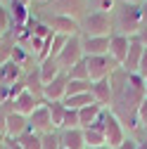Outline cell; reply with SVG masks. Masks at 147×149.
<instances>
[{
	"instance_id": "cell-1",
	"label": "cell",
	"mask_w": 147,
	"mask_h": 149,
	"mask_svg": "<svg viewBox=\"0 0 147 149\" xmlns=\"http://www.w3.org/2000/svg\"><path fill=\"white\" fill-rule=\"evenodd\" d=\"M112 19V31L133 38L138 36L140 26H142V14H140V5H131V3H116L114 10L109 12Z\"/></svg>"
},
{
	"instance_id": "cell-2",
	"label": "cell",
	"mask_w": 147,
	"mask_h": 149,
	"mask_svg": "<svg viewBox=\"0 0 147 149\" xmlns=\"http://www.w3.org/2000/svg\"><path fill=\"white\" fill-rule=\"evenodd\" d=\"M88 12V0H48L45 5H31V14L36 17H50V14H64L81 19Z\"/></svg>"
},
{
	"instance_id": "cell-3",
	"label": "cell",
	"mask_w": 147,
	"mask_h": 149,
	"mask_svg": "<svg viewBox=\"0 0 147 149\" xmlns=\"http://www.w3.org/2000/svg\"><path fill=\"white\" fill-rule=\"evenodd\" d=\"M78 26H81V36H93V38H102V36L114 33L109 14H102V12H85L78 19Z\"/></svg>"
},
{
	"instance_id": "cell-4",
	"label": "cell",
	"mask_w": 147,
	"mask_h": 149,
	"mask_svg": "<svg viewBox=\"0 0 147 149\" xmlns=\"http://www.w3.org/2000/svg\"><path fill=\"white\" fill-rule=\"evenodd\" d=\"M57 66L66 73L74 64L83 62V45H81V36H71V38L66 40V45L62 47V52L57 54Z\"/></svg>"
},
{
	"instance_id": "cell-5",
	"label": "cell",
	"mask_w": 147,
	"mask_h": 149,
	"mask_svg": "<svg viewBox=\"0 0 147 149\" xmlns=\"http://www.w3.org/2000/svg\"><path fill=\"white\" fill-rule=\"evenodd\" d=\"M85 66H88V76L90 81H104L119 69V64L109 57V54H100V57H85Z\"/></svg>"
},
{
	"instance_id": "cell-6",
	"label": "cell",
	"mask_w": 147,
	"mask_h": 149,
	"mask_svg": "<svg viewBox=\"0 0 147 149\" xmlns=\"http://www.w3.org/2000/svg\"><path fill=\"white\" fill-rule=\"evenodd\" d=\"M128 133L126 128L121 125V121L112 114V111H107V121H104V144L109 149H119L123 142H126Z\"/></svg>"
},
{
	"instance_id": "cell-7",
	"label": "cell",
	"mask_w": 147,
	"mask_h": 149,
	"mask_svg": "<svg viewBox=\"0 0 147 149\" xmlns=\"http://www.w3.org/2000/svg\"><path fill=\"white\" fill-rule=\"evenodd\" d=\"M43 22L50 26L52 33H60V36H81V26H78V19L74 17H64V14H50V17H43Z\"/></svg>"
},
{
	"instance_id": "cell-8",
	"label": "cell",
	"mask_w": 147,
	"mask_h": 149,
	"mask_svg": "<svg viewBox=\"0 0 147 149\" xmlns=\"http://www.w3.org/2000/svg\"><path fill=\"white\" fill-rule=\"evenodd\" d=\"M66 83H69V76L64 71L60 73L57 78H52L50 83H45V88H43V102H64Z\"/></svg>"
},
{
	"instance_id": "cell-9",
	"label": "cell",
	"mask_w": 147,
	"mask_h": 149,
	"mask_svg": "<svg viewBox=\"0 0 147 149\" xmlns=\"http://www.w3.org/2000/svg\"><path fill=\"white\" fill-rule=\"evenodd\" d=\"M29 130H33V133H38V135H45V133H50V130H57V128L52 125L50 111H48L45 104H41V107L29 116Z\"/></svg>"
},
{
	"instance_id": "cell-10",
	"label": "cell",
	"mask_w": 147,
	"mask_h": 149,
	"mask_svg": "<svg viewBox=\"0 0 147 149\" xmlns=\"http://www.w3.org/2000/svg\"><path fill=\"white\" fill-rule=\"evenodd\" d=\"M81 45H83V57H100V54H109V36H102V38L81 36Z\"/></svg>"
},
{
	"instance_id": "cell-11",
	"label": "cell",
	"mask_w": 147,
	"mask_h": 149,
	"mask_svg": "<svg viewBox=\"0 0 147 149\" xmlns=\"http://www.w3.org/2000/svg\"><path fill=\"white\" fill-rule=\"evenodd\" d=\"M142 52H145L142 43L135 38V36H133V38H131V45H128V54H126V59H123L121 69H123L126 73H138L140 62H142Z\"/></svg>"
},
{
	"instance_id": "cell-12",
	"label": "cell",
	"mask_w": 147,
	"mask_h": 149,
	"mask_svg": "<svg viewBox=\"0 0 147 149\" xmlns=\"http://www.w3.org/2000/svg\"><path fill=\"white\" fill-rule=\"evenodd\" d=\"M128 45H131V38H128V36H121V33L109 36V57H112L119 66L123 64L126 54H128Z\"/></svg>"
},
{
	"instance_id": "cell-13",
	"label": "cell",
	"mask_w": 147,
	"mask_h": 149,
	"mask_svg": "<svg viewBox=\"0 0 147 149\" xmlns=\"http://www.w3.org/2000/svg\"><path fill=\"white\" fill-rule=\"evenodd\" d=\"M41 104H45L41 97H36V95H31V92L26 90V92H22V95L19 97H17V100H12V107H14V111H17V114H22V116H31L33 114V111L36 109H38Z\"/></svg>"
},
{
	"instance_id": "cell-14",
	"label": "cell",
	"mask_w": 147,
	"mask_h": 149,
	"mask_svg": "<svg viewBox=\"0 0 147 149\" xmlns=\"http://www.w3.org/2000/svg\"><path fill=\"white\" fill-rule=\"evenodd\" d=\"M29 130V118L17 114V111H10L7 114V121H5V137H22Z\"/></svg>"
},
{
	"instance_id": "cell-15",
	"label": "cell",
	"mask_w": 147,
	"mask_h": 149,
	"mask_svg": "<svg viewBox=\"0 0 147 149\" xmlns=\"http://www.w3.org/2000/svg\"><path fill=\"white\" fill-rule=\"evenodd\" d=\"M90 95H93V102L109 109V104H112V83H109V78L104 81H95L93 88H90Z\"/></svg>"
},
{
	"instance_id": "cell-16",
	"label": "cell",
	"mask_w": 147,
	"mask_h": 149,
	"mask_svg": "<svg viewBox=\"0 0 147 149\" xmlns=\"http://www.w3.org/2000/svg\"><path fill=\"white\" fill-rule=\"evenodd\" d=\"M60 140H62L64 149H85L83 128H64V130H60Z\"/></svg>"
},
{
	"instance_id": "cell-17",
	"label": "cell",
	"mask_w": 147,
	"mask_h": 149,
	"mask_svg": "<svg viewBox=\"0 0 147 149\" xmlns=\"http://www.w3.org/2000/svg\"><path fill=\"white\" fill-rule=\"evenodd\" d=\"M22 76H24V69L17 64V62H5V64H0V85L3 88H10V85H14L17 81H22Z\"/></svg>"
},
{
	"instance_id": "cell-18",
	"label": "cell",
	"mask_w": 147,
	"mask_h": 149,
	"mask_svg": "<svg viewBox=\"0 0 147 149\" xmlns=\"http://www.w3.org/2000/svg\"><path fill=\"white\" fill-rule=\"evenodd\" d=\"M22 81L26 83V90L31 92V95H36V97L43 100V88H45V85H43V81H41V71H38V66H33V69L24 71Z\"/></svg>"
},
{
	"instance_id": "cell-19",
	"label": "cell",
	"mask_w": 147,
	"mask_h": 149,
	"mask_svg": "<svg viewBox=\"0 0 147 149\" xmlns=\"http://www.w3.org/2000/svg\"><path fill=\"white\" fill-rule=\"evenodd\" d=\"M104 114V107H100V104H88V107H83V109H78V118H81V128H90L93 123H97L100 121V116Z\"/></svg>"
},
{
	"instance_id": "cell-20",
	"label": "cell",
	"mask_w": 147,
	"mask_h": 149,
	"mask_svg": "<svg viewBox=\"0 0 147 149\" xmlns=\"http://www.w3.org/2000/svg\"><path fill=\"white\" fill-rule=\"evenodd\" d=\"M38 71H41V81H43V85H45V83H50L52 78H57L60 73H62V69L57 66V62H55L52 57L43 59V62L38 64Z\"/></svg>"
},
{
	"instance_id": "cell-21",
	"label": "cell",
	"mask_w": 147,
	"mask_h": 149,
	"mask_svg": "<svg viewBox=\"0 0 147 149\" xmlns=\"http://www.w3.org/2000/svg\"><path fill=\"white\" fill-rule=\"evenodd\" d=\"M48 111H50V118H52V125L55 128H62V121H64V114H66V107L64 102H45Z\"/></svg>"
},
{
	"instance_id": "cell-22",
	"label": "cell",
	"mask_w": 147,
	"mask_h": 149,
	"mask_svg": "<svg viewBox=\"0 0 147 149\" xmlns=\"http://www.w3.org/2000/svg\"><path fill=\"white\" fill-rule=\"evenodd\" d=\"M66 40H69V36H60V33H52V36H50V40H48V57L57 59V54L62 52V47L66 45Z\"/></svg>"
},
{
	"instance_id": "cell-23",
	"label": "cell",
	"mask_w": 147,
	"mask_h": 149,
	"mask_svg": "<svg viewBox=\"0 0 147 149\" xmlns=\"http://www.w3.org/2000/svg\"><path fill=\"white\" fill-rule=\"evenodd\" d=\"M83 137H85V147H102L104 144V130H100V128H83Z\"/></svg>"
},
{
	"instance_id": "cell-24",
	"label": "cell",
	"mask_w": 147,
	"mask_h": 149,
	"mask_svg": "<svg viewBox=\"0 0 147 149\" xmlns=\"http://www.w3.org/2000/svg\"><path fill=\"white\" fill-rule=\"evenodd\" d=\"M88 104H93V95L90 92H85V95H71V97H64V107L66 109H83Z\"/></svg>"
},
{
	"instance_id": "cell-25",
	"label": "cell",
	"mask_w": 147,
	"mask_h": 149,
	"mask_svg": "<svg viewBox=\"0 0 147 149\" xmlns=\"http://www.w3.org/2000/svg\"><path fill=\"white\" fill-rule=\"evenodd\" d=\"M93 88V81H69L66 83V95L64 97H71V95H85Z\"/></svg>"
},
{
	"instance_id": "cell-26",
	"label": "cell",
	"mask_w": 147,
	"mask_h": 149,
	"mask_svg": "<svg viewBox=\"0 0 147 149\" xmlns=\"http://www.w3.org/2000/svg\"><path fill=\"white\" fill-rule=\"evenodd\" d=\"M17 142L22 144V149H41V135L33 130H26L22 137H17Z\"/></svg>"
},
{
	"instance_id": "cell-27",
	"label": "cell",
	"mask_w": 147,
	"mask_h": 149,
	"mask_svg": "<svg viewBox=\"0 0 147 149\" xmlns=\"http://www.w3.org/2000/svg\"><path fill=\"white\" fill-rule=\"evenodd\" d=\"M66 76H69V81H90V76H88V66H85V57H83V62L74 64V66L66 71Z\"/></svg>"
},
{
	"instance_id": "cell-28",
	"label": "cell",
	"mask_w": 147,
	"mask_h": 149,
	"mask_svg": "<svg viewBox=\"0 0 147 149\" xmlns=\"http://www.w3.org/2000/svg\"><path fill=\"white\" fill-rule=\"evenodd\" d=\"M119 0H88V12H102V14H109L114 10V5Z\"/></svg>"
},
{
	"instance_id": "cell-29",
	"label": "cell",
	"mask_w": 147,
	"mask_h": 149,
	"mask_svg": "<svg viewBox=\"0 0 147 149\" xmlns=\"http://www.w3.org/2000/svg\"><path fill=\"white\" fill-rule=\"evenodd\" d=\"M62 140H60V130H50V133L41 135V149H60Z\"/></svg>"
},
{
	"instance_id": "cell-30",
	"label": "cell",
	"mask_w": 147,
	"mask_h": 149,
	"mask_svg": "<svg viewBox=\"0 0 147 149\" xmlns=\"http://www.w3.org/2000/svg\"><path fill=\"white\" fill-rule=\"evenodd\" d=\"M12 31V17L7 5H0V36H7Z\"/></svg>"
},
{
	"instance_id": "cell-31",
	"label": "cell",
	"mask_w": 147,
	"mask_h": 149,
	"mask_svg": "<svg viewBox=\"0 0 147 149\" xmlns=\"http://www.w3.org/2000/svg\"><path fill=\"white\" fill-rule=\"evenodd\" d=\"M64 128H81V118H78V111H76V109H66L60 130H64Z\"/></svg>"
},
{
	"instance_id": "cell-32",
	"label": "cell",
	"mask_w": 147,
	"mask_h": 149,
	"mask_svg": "<svg viewBox=\"0 0 147 149\" xmlns=\"http://www.w3.org/2000/svg\"><path fill=\"white\" fill-rule=\"evenodd\" d=\"M138 73L147 81V47H145V52H142V62H140V69H138Z\"/></svg>"
},
{
	"instance_id": "cell-33",
	"label": "cell",
	"mask_w": 147,
	"mask_h": 149,
	"mask_svg": "<svg viewBox=\"0 0 147 149\" xmlns=\"http://www.w3.org/2000/svg\"><path fill=\"white\" fill-rule=\"evenodd\" d=\"M119 149H138V140L128 135V137H126V142H123V144H121Z\"/></svg>"
},
{
	"instance_id": "cell-34",
	"label": "cell",
	"mask_w": 147,
	"mask_h": 149,
	"mask_svg": "<svg viewBox=\"0 0 147 149\" xmlns=\"http://www.w3.org/2000/svg\"><path fill=\"white\" fill-rule=\"evenodd\" d=\"M135 38L142 43V47H147V26H140V31H138V36Z\"/></svg>"
},
{
	"instance_id": "cell-35",
	"label": "cell",
	"mask_w": 147,
	"mask_h": 149,
	"mask_svg": "<svg viewBox=\"0 0 147 149\" xmlns=\"http://www.w3.org/2000/svg\"><path fill=\"white\" fill-rule=\"evenodd\" d=\"M5 147H7V149H22V144L17 142L14 137H5Z\"/></svg>"
},
{
	"instance_id": "cell-36",
	"label": "cell",
	"mask_w": 147,
	"mask_h": 149,
	"mask_svg": "<svg viewBox=\"0 0 147 149\" xmlns=\"http://www.w3.org/2000/svg\"><path fill=\"white\" fill-rule=\"evenodd\" d=\"M140 14H142V26H147V0L140 5Z\"/></svg>"
},
{
	"instance_id": "cell-37",
	"label": "cell",
	"mask_w": 147,
	"mask_h": 149,
	"mask_svg": "<svg viewBox=\"0 0 147 149\" xmlns=\"http://www.w3.org/2000/svg\"><path fill=\"white\" fill-rule=\"evenodd\" d=\"M3 102H7V88L0 85V104H3Z\"/></svg>"
},
{
	"instance_id": "cell-38",
	"label": "cell",
	"mask_w": 147,
	"mask_h": 149,
	"mask_svg": "<svg viewBox=\"0 0 147 149\" xmlns=\"http://www.w3.org/2000/svg\"><path fill=\"white\" fill-rule=\"evenodd\" d=\"M119 3H131V5H142L145 0H119Z\"/></svg>"
},
{
	"instance_id": "cell-39",
	"label": "cell",
	"mask_w": 147,
	"mask_h": 149,
	"mask_svg": "<svg viewBox=\"0 0 147 149\" xmlns=\"http://www.w3.org/2000/svg\"><path fill=\"white\" fill-rule=\"evenodd\" d=\"M10 3H22V5H31V0H10Z\"/></svg>"
},
{
	"instance_id": "cell-40",
	"label": "cell",
	"mask_w": 147,
	"mask_h": 149,
	"mask_svg": "<svg viewBox=\"0 0 147 149\" xmlns=\"http://www.w3.org/2000/svg\"><path fill=\"white\" fill-rule=\"evenodd\" d=\"M48 0H31V5H45Z\"/></svg>"
},
{
	"instance_id": "cell-41",
	"label": "cell",
	"mask_w": 147,
	"mask_h": 149,
	"mask_svg": "<svg viewBox=\"0 0 147 149\" xmlns=\"http://www.w3.org/2000/svg\"><path fill=\"white\" fill-rule=\"evenodd\" d=\"M138 149H147V142H145V140H140V142H138Z\"/></svg>"
},
{
	"instance_id": "cell-42",
	"label": "cell",
	"mask_w": 147,
	"mask_h": 149,
	"mask_svg": "<svg viewBox=\"0 0 147 149\" xmlns=\"http://www.w3.org/2000/svg\"><path fill=\"white\" fill-rule=\"evenodd\" d=\"M85 149H109L107 144H102V147H85Z\"/></svg>"
},
{
	"instance_id": "cell-43",
	"label": "cell",
	"mask_w": 147,
	"mask_h": 149,
	"mask_svg": "<svg viewBox=\"0 0 147 149\" xmlns=\"http://www.w3.org/2000/svg\"><path fill=\"white\" fill-rule=\"evenodd\" d=\"M145 142H147V135H145Z\"/></svg>"
},
{
	"instance_id": "cell-44",
	"label": "cell",
	"mask_w": 147,
	"mask_h": 149,
	"mask_svg": "<svg viewBox=\"0 0 147 149\" xmlns=\"http://www.w3.org/2000/svg\"><path fill=\"white\" fill-rule=\"evenodd\" d=\"M60 149H64V147H60Z\"/></svg>"
}]
</instances>
